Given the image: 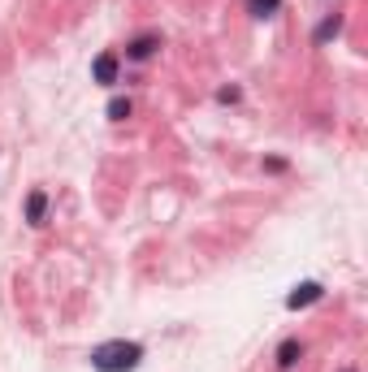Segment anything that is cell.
Listing matches in <instances>:
<instances>
[{
	"label": "cell",
	"instance_id": "3957f363",
	"mask_svg": "<svg viewBox=\"0 0 368 372\" xmlns=\"http://www.w3.org/2000/svg\"><path fill=\"white\" fill-rule=\"evenodd\" d=\"M117 69H121L117 53H100V57H95V65H91L95 83H104V87H113V83H117Z\"/></svg>",
	"mask_w": 368,
	"mask_h": 372
},
{
	"label": "cell",
	"instance_id": "ba28073f",
	"mask_svg": "<svg viewBox=\"0 0 368 372\" xmlns=\"http://www.w3.org/2000/svg\"><path fill=\"white\" fill-rule=\"evenodd\" d=\"M342 31V18H329V22H321V27H316V43H325L329 35H338Z\"/></svg>",
	"mask_w": 368,
	"mask_h": 372
},
{
	"label": "cell",
	"instance_id": "52a82bcc",
	"mask_svg": "<svg viewBox=\"0 0 368 372\" xmlns=\"http://www.w3.org/2000/svg\"><path fill=\"white\" fill-rule=\"evenodd\" d=\"M243 5H247L252 18H273V13L282 9V0H243Z\"/></svg>",
	"mask_w": 368,
	"mask_h": 372
},
{
	"label": "cell",
	"instance_id": "30bf717a",
	"mask_svg": "<svg viewBox=\"0 0 368 372\" xmlns=\"http://www.w3.org/2000/svg\"><path fill=\"white\" fill-rule=\"evenodd\" d=\"M347 372H351V368H347Z\"/></svg>",
	"mask_w": 368,
	"mask_h": 372
},
{
	"label": "cell",
	"instance_id": "8992f818",
	"mask_svg": "<svg viewBox=\"0 0 368 372\" xmlns=\"http://www.w3.org/2000/svg\"><path fill=\"white\" fill-rule=\"evenodd\" d=\"M299 355H304V346L294 342V338L278 346V364H282V368H294V364H299Z\"/></svg>",
	"mask_w": 368,
	"mask_h": 372
},
{
	"label": "cell",
	"instance_id": "9c48e42d",
	"mask_svg": "<svg viewBox=\"0 0 368 372\" xmlns=\"http://www.w3.org/2000/svg\"><path fill=\"white\" fill-rule=\"evenodd\" d=\"M109 117L113 121H126L130 117V100H121V95H117V100H109Z\"/></svg>",
	"mask_w": 368,
	"mask_h": 372
},
{
	"label": "cell",
	"instance_id": "7a4b0ae2",
	"mask_svg": "<svg viewBox=\"0 0 368 372\" xmlns=\"http://www.w3.org/2000/svg\"><path fill=\"white\" fill-rule=\"evenodd\" d=\"M321 282H304V286H294L290 294H286V308L290 312H299V308H308V303H316V299H321Z\"/></svg>",
	"mask_w": 368,
	"mask_h": 372
},
{
	"label": "cell",
	"instance_id": "6da1fadb",
	"mask_svg": "<svg viewBox=\"0 0 368 372\" xmlns=\"http://www.w3.org/2000/svg\"><path fill=\"white\" fill-rule=\"evenodd\" d=\"M143 364V346L126 342V338H109L91 351V368L95 372H135Z\"/></svg>",
	"mask_w": 368,
	"mask_h": 372
},
{
	"label": "cell",
	"instance_id": "277c9868",
	"mask_svg": "<svg viewBox=\"0 0 368 372\" xmlns=\"http://www.w3.org/2000/svg\"><path fill=\"white\" fill-rule=\"evenodd\" d=\"M43 216H48V191H31V200H27V221H31V226H43Z\"/></svg>",
	"mask_w": 368,
	"mask_h": 372
},
{
	"label": "cell",
	"instance_id": "5b68a950",
	"mask_svg": "<svg viewBox=\"0 0 368 372\" xmlns=\"http://www.w3.org/2000/svg\"><path fill=\"white\" fill-rule=\"evenodd\" d=\"M156 43H161L156 35H143V39H135V43L126 48V57H130V61H147V57L156 53Z\"/></svg>",
	"mask_w": 368,
	"mask_h": 372
}]
</instances>
